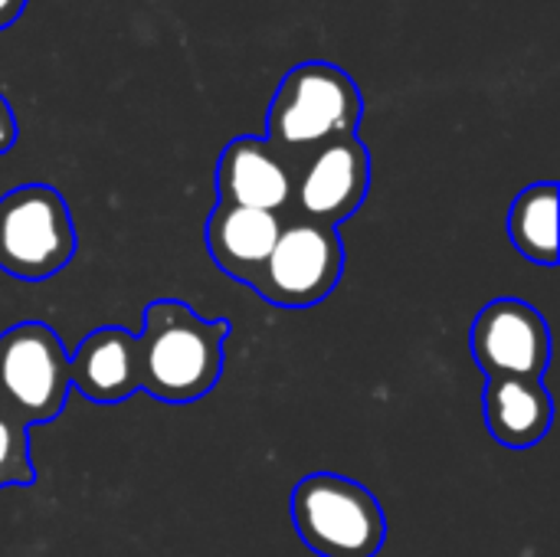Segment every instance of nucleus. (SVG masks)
I'll list each match as a JSON object with an SVG mask.
<instances>
[{"mask_svg":"<svg viewBox=\"0 0 560 557\" xmlns=\"http://www.w3.org/2000/svg\"><path fill=\"white\" fill-rule=\"evenodd\" d=\"M469 351L486 378L541 381L551 364L548 318L525 299H492L472 322Z\"/></svg>","mask_w":560,"mask_h":557,"instance_id":"nucleus-7","label":"nucleus"},{"mask_svg":"<svg viewBox=\"0 0 560 557\" xmlns=\"http://www.w3.org/2000/svg\"><path fill=\"white\" fill-rule=\"evenodd\" d=\"M230 318H203L180 299H154L138 335V391L161 404H197L223 378Z\"/></svg>","mask_w":560,"mask_h":557,"instance_id":"nucleus-1","label":"nucleus"},{"mask_svg":"<svg viewBox=\"0 0 560 557\" xmlns=\"http://www.w3.org/2000/svg\"><path fill=\"white\" fill-rule=\"evenodd\" d=\"M345 259V240L335 227L285 217L282 233L249 289L276 309H312L335 295Z\"/></svg>","mask_w":560,"mask_h":557,"instance_id":"nucleus-6","label":"nucleus"},{"mask_svg":"<svg viewBox=\"0 0 560 557\" xmlns=\"http://www.w3.org/2000/svg\"><path fill=\"white\" fill-rule=\"evenodd\" d=\"M289 515L302 545L318 557H377L387 542L377 496L351 476H302L289 496Z\"/></svg>","mask_w":560,"mask_h":557,"instance_id":"nucleus-3","label":"nucleus"},{"mask_svg":"<svg viewBox=\"0 0 560 557\" xmlns=\"http://www.w3.org/2000/svg\"><path fill=\"white\" fill-rule=\"evenodd\" d=\"M361 118L364 95L351 72L325 59H308L282 76L266 112V141L299 171L318 148L358 135Z\"/></svg>","mask_w":560,"mask_h":557,"instance_id":"nucleus-2","label":"nucleus"},{"mask_svg":"<svg viewBox=\"0 0 560 557\" xmlns=\"http://www.w3.org/2000/svg\"><path fill=\"white\" fill-rule=\"evenodd\" d=\"M69 391V355L46 322L0 332V410L26 427H46L66 410Z\"/></svg>","mask_w":560,"mask_h":557,"instance_id":"nucleus-5","label":"nucleus"},{"mask_svg":"<svg viewBox=\"0 0 560 557\" xmlns=\"http://www.w3.org/2000/svg\"><path fill=\"white\" fill-rule=\"evenodd\" d=\"M505 230L512 246L535 266H558V184L538 181L528 184L509 207Z\"/></svg>","mask_w":560,"mask_h":557,"instance_id":"nucleus-13","label":"nucleus"},{"mask_svg":"<svg viewBox=\"0 0 560 557\" xmlns=\"http://www.w3.org/2000/svg\"><path fill=\"white\" fill-rule=\"evenodd\" d=\"M79 250L72 210L49 184H20L0 197V272L20 282H46Z\"/></svg>","mask_w":560,"mask_h":557,"instance_id":"nucleus-4","label":"nucleus"},{"mask_svg":"<svg viewBox=\"0 0 560 557\" xmlns=\"http://www.w3.org/2000/svg\"><path fill=\"white\" fill-rule=\"evenodd\" d=\"M282 223H285V217H279V213L217 204L207 217L203 243H207L213 266L223 276H230L233 282L253 286V279L266 266V259L282 233Z\"/></svg>","mask_w":560,"mask_h":557,"instance_id":"nucleus-10","label":"nucleus"},{"mask_svg":"<svg viewBox=\"0 0 560 557\" xmlns=\"http://www.w3.org/2000/svg\"><path fill=\"white\" fill-rule=\"evenodd\" d=\"M69 381L92 404H125L138 394V335L118 325L89 332L69 355Z\"/></svg>","mask_w":560,"mask_h":557,"instance_id":"nucleus-11","label":"nucleus"},{"mask_svg":"<svg viewBox=\"0 0 560 557\" xmlns=\"http://www.w3.org/2000/svg\"><path fill=\"white\" fill-rule=\"evenodd\" d=\"M20 138V125H16V112L13 105L0 95V154H7Z\"/></svg>","mask_w":560,"mask_h":557,"instance_id":"nucleus-15","label":"nucleus"},{"mask_svg":"<svg viewBox=\"0 0 560 557\" xmlns=\"http://www.w3.org/2000/svg\"><path fill=\"white\" fill-rule=\"evenodd\" d=\"M371 190V151L358 135L338 138L302 161L295 171L292 210L302 220L341 227L351 220Z\"/></svg>","mask_w":560,"mask_h":557,"instance_id":"nucleus-8","label":"nucleus"},{"mask_svg":"<svg viewBox=\"0 0 560 557\" xmlns=\"http://www.w3.org/2000/svg\"><path fill=\"white\" fill-rule=\"evenodd\" d=\"M482 410L492 440L515 453L538 446L555 423L551 391L528 378H486Z\"/></svg>","mask_w":560,"mask_h":557,"instance_id":"nucleus-12","label":"nucleus"},{"mask_svg":"<svg viewBox=\"0 0 560 557\" xmlns=\"http://www.w3.org/2000/svg\"><path fill=\"white\" fill-rule=\"evenodd\" d=\"M26 3H30V0H0V30L13 26V23L23 16Z\"/></svg>","mask_w":560,"mask_h":557,"instance_id":"nucleus-16","label":"nucleus"},{"mask_svg":"<svg viewBox=\"0 0 560 557\" xmlns=\"http://www.w3.org/2000/svg\"><path fill=\"white\" fill-rule=\"evenodd\" d=\"M36 483L30 463V427L0 410V489H26Z\"/></svg>","mask_w":560,"mask_h":557,"instance_id":"nucleus-14","label":"nucleus"},{"mask_svg":"<svg viewBox=\"0 0 560 557\" xmlns=\"http://www.w3.org/2000/svg\"><path fill=\"white\" fill-rule=\"evenodd\" d=\"M213 187L217 204L285 217V210H292L295 171L266 138L240 135L220 151Z\"/></svg>","mask_w":560,"mask_h":557,"instance_id":"nucleus-9","label":"nucleus"}]
</instances>
